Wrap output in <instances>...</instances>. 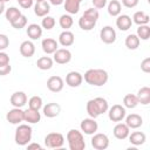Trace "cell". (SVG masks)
Listing matches in <instances>:
<instances>
[{
	"instance_id": "e0dca14e",
	"label": "cell",
	"mask_w": 150,
	"mask_h": 150,
	"mask_svg": "<svg viewBox=\"0 0 150 150\" xmlns=\"http://www.w3.org/2000/svg\"><path fill=\"white\" fill-rule=\"evenodd\" d=\"M41 120V114L39 112V110H34V109H26L23 110V121L30 123V124H35L38 122H40Z\"/></svg>"
},
{
	"instance_id": "7402d4cb",
	"label": "cell",
	"mask_w": 150,
	"mask_h": 150,
	"mask_svg": "<svg viewBox=\"0 0 150 150\" xmlns=\"http://www.w3.org/2000/svg\"><path fill=\"white\" fill-rule=\"evenodd\" d=\"M75 41V38H74V34L70 32V30H63L60 35H59V42L61 46L63 47H69L74 43Z\"/></svg>"
},
{
	"instance_id": "f5cc1de1",
	"label": "cell",
	"mask_w": 150,
	"mask_h": 150,
	"mask_svg": "<svg viewBox=\"0 0 150 150\" xmlns=\"http://www.w3.org/2000/svg\"><path fill=\"white\" fill-rule=\"evenodd\" d=\"M1 1H4V2H7V1H9V0H1Z\"/></svg>"
},
{
	"instance_id": "2e32d148",
	"label": "cell",
	"mask_w": 150,
	"mask_h": 150,
	"mask_svg": "<svg viewBox=\"0 0 150 150\" xmlns=\"http://www.w3.org/2000/svg\"><path fill=\"white\" fill-rule=\"evenodd\" d=\"M131 25H132V20H131V18L129 15H127V14H122V15L120 14V15H117L116 26H117V28L120 30L125 32V30H128V29L131 28Z\"/></svg>"
},
{
	"instance_id": "1f68e13d",
	"label": "cell",
	"mask_w": 150,
	"mask_h": 150,
	"mask_svg": "<svg viewBox=\"0 0 150 150\" xmlns=\"http://www.w3.org/2000/svg\"><path fill=\"white\" fill-rule=\"evenodd\" d=\"M123 104L125 108H129V109H134L137 107L138 104V98L136 95L134 94H127L124 97H123Z\"/></svg>"
},
{
	"instance_id": "d4e9b609",
	"label": "cell",
	"mask_w": 150,
	"mask_h": 150,
	"mask_svg": "<svg viewBox=\"0 0 150 150\" xmlns=\"http://www.w3.org/2000/svg\"><path fill=\"white\" fill-rule=\"evenodd\" d=\"M63 2H64V9L68 14H76L79 13L82 0H64Z\"/></svg>"
},
{
	"instance_id": "ab89813d",
	"label": "cell",
	"mask_w": 150,
	"mask_h": 150,
	"mask_svg": "<svg viewBox=\"0 0 150 150\" xmlns=\"http://www.w3.org/2000/svg\"><path fill=\"white\" fill-rule=\"evenodd\" d=\"M11 25H12V27L15 28V29H21V28L26 27V25H27V18L21 14V15H20L14 22H12Z\"/></svg>"
},
{
	"instance_id": "ffe728a7",
	"label": "cell",
	"mask_w": 150,
	"mask_h": 150,
	"mask_svg": "<svg viewBox=\"0 0 150 150\" xmlns=\"http://www.w3.org/2000/svg\"><path fill=\"white\" fill-rule=\"evenodd\" d=\"M49 11H50V6H49V4L47 2V0L39 1V2H36L35 6H34V13H35V15H38V16H40V18H43V16L48 15Z\"/></svg>"
},
{
	"instance_id": "836d02e7",
	"label": "cell",
	"mask_w": 150,
	"mask_h": 150,
	"mask_svg": "<svg viewBox=\"0 0 150 150\" xmlns=\"http://www.w3.org/2000/svg\"><path fill=\"white\" fill-rule=\"evenodd\" d=\"M59 23H60V27H61V28H63L64 30H68V29L73 26L74 20H73V18H71L70 14H63V15L60 16Z\"/></svg>"
},
{
	"instance_id": "8d00e7d4",
	"label": "cell",
	"mask_w": 150,
	"mask_h": 150,
	"mask_svg": "<svg viewBox=\"0 0 150 150\" xmlns=\"http://www.w3.org/2000/svg\"><path fill=\"white\" fill-rule=\"evenodd\" d=\"M28 107L30 109H34V110H39L40 108H42V98L38 95L35 96H32L28 101Z\"/></svg>"
},
{
	"instance_id": "603a6c76",
	"label": "cell",
	"mask_w": 150,
	"mask_h": 150,
	"mask_svg": "<svg viewBox=\"0 0 150 150\" xmlns=\"http://www.w3.org/2000/svg\"><path fill=\"white\" fill-rule=\"evenodd\" d=\"M125 124L130 128V129H137L143 124V120L139 115L137 114H130L127 116L125 118Z\"/></svg>"
},
{
	"instance_id": "f1b7e54d",
	"label": "cell",
	"mask_w": 150,
	"mask_h": 150,
	"mask_svg": "<svg viewBox=\"0 0 150 150\" xmlns=\"http://www.w3.org/2000/svg\"><path fill=\"white\" fill-rule=\"evenodd\" d=\"M121 11H122V5L118 0H111L109 4H108V13L109 15L111 16H117L121 14Z\"/></svg>"
},
{
	"instance_id": "30bf717a",
	"label": "cell",
	"mask_w": 150,
	"mask_h": 150,
	"mask_svg": "<svg viewBox=\"0 0 150 150\" xmlns=\"http://www.w3.org/2000/svg\"><path fill=\"white\" fill-rule=\"evenodd\" d=\"M6 120L11 124H20L23 121V110L21 108L11 109L6 115Z\"/></svg>"
},
{
	"instance_id": "e575fe53",
	"label": "cell",
	"mask_w": 150,
	"mask_h": 150,
	"mask_svg": "<svg viewBox=\"0 0 150 150\" xmlns=\"http://www.w3.org/2000/svg\"><path fill=\"white\" fill-rule=\"evenodd\" d=\"M87 112H88V115L91 117V118H96V117H98L101 114H100V110H98V108H97V105H96V103H95V101L94 100H89L88 102H87Z\"/></svg>"
},
{
	"instance_id": "9c48e42d",
	"label": "cell",
	"mask_w": 150,
	"mask_h": 150,
	"mask_svg": "<svg viewBox=\"0 0 150 150\" xmlns=\"http://www.w3.org/2000/svg\"><path fill=\"white\" fill-rule=\"evenodd\" d=\"M71 60V53L67 48H57L54 52V61L59 64H66Z\"/></svg>"
},
{
	"instance_id": "484cf974",
	"label": "cell",
	"mask_w": 150,
	"mask_h": 150,
	"mask_svg": "<svg viewBox=\"0 0 150 150\" xmlns=\"http://www.w3.org/2000/svg\"><path fill=\"white\" fill-rule=\"evenodd\" d=\"M137 98H138V103L146 105L150 103V88L149 87H142L138 93H137Z\"/></svg>"
},
{
	"instance_id": "83f0119b",
	"label": "cell",
	"mask_w": 150,
	"mask_h": 150,
	"mask_svg": "<svg viewBox=\"0 0 150 150\" xmlns=\"http://www.w3.org/2000/svg\"><path fill=\"white\" fill-rule=\"evenodd\" d=\"M139 42H141V40L136 34H129L125 38V47L128 49H131V50L137 49L139 47Z\"/></svg>"
},
{
	"instance_id": "7a4b0ae2",
	"label": "cell",
	"mask_w": 150,
	"mask_h": 150,
	"mask_svg": "<svg viewBox=\"0 0 150 150\" xmlns=\"http://www.w3.org/2000/svg\"><path fill=\"white\" fill-rule=\"evenodd\" d=\"M32 134L33 130L28 124H19V127L15 130L14 141L18 145L25 146L32 141Z\"/></svg>"
},
{
	"instance_id": "7bdbcfd3",
	"label": "cell",
	"mask_w": 150,
	"mask_h": 150,
	"mask_svg": "<svg viewBox=\"0 0 150 150\" xmlns=\"http://www.w3.org/2000/svg\"><path fill=\"white\" fill-rule=\"evenodd\" d=\"M141 69L144 73H150V57H145L141 62Z\"/></svg>"
},
{
	"instance_id": "4dcf8cb0",
	"label": "cell",
	"mask_w": 150,
	"mask_h": 150,
	"mask_svg": "<svg viewBox=\"0 0 150 150\" xmlns=\"http://www.w3.org/2000/svg\"><path fill=\"white\" fill-rule=\"evenodd\" d=\"M95 25H96V21H94V20H91L89 18H86L83 15L79 19V26L83 30H91L95 27Z\"/></svg>"
},
{
	"instance_id": "d590c367",
	"label": "cell",
	"mask_w": 150,
	"mask_h": 150,
	"mask_svg": "<svg viewBox=\"0 0 150 150\" xmlns=\"http://www.w3.org/2000/svg\"><path fill=\"white\" fill-rule=\"evenodd\" d=\"M136 35L139 38V40H148L150 38V27L148 25H141V26H138Z\"/></svg>"
},
{
	"instance_id": "ee69618b",
	"label": "cell",
	"mask_w": 150,
	"mask_h": 150,
	"mask_svg": "<svg viewBox=\"0 0 150 150\" xmlns=\"http://www.w3.org/2000/svg\"><path fill=\"white\" fill-rule=\"evenodd\" d=\"M11 70H12V67H11V64H9V63L0 66V76H5V75L9 74V73H11Z\"/></svg>"
},
{
	"instance_id": "f35d334b",
	"label": "cell",
	"mask_w": 150,
	"mask_h": 150,
	"mask_svg": "<svg viewBox=\"0 0 150 150\" xmlns=\"http://www.w3.org/2000/svg\"><path fill=\"white\" fill-rule=\"evenodd\" d=\"M55 23H56V21H55V19H54L53 16H49V15H46V16H43V19H42V22H41V26H42V28H45V29H47V30H49V29H52V28H54V26H55Z\"/></svg>"
},
{
	"instance_id": "c3c4849f",
	"label": "cell",
	"mask_w": 150,
	"mask_h": 150,
	"mask_svg": "<svg viewBox=\"0 0 150 150\" xmlns=\"http://www.w3.org/2000/svg\"><path fill=\"white\" fill-rule=\"evenodd\" d=\"M33 1H34V0H18L19 5H20L22 8H25V9L30 8V7L33 6Z\"/></svg>"
},
{
	"instance_id": "5bb4252c",
	"label": "cell",
	"mask_w": 150,
	"mask_h": 150,
	"mask_svg": "<svg viewBox=\"0 0 150 150\" xmlns=\"http://www.w3.org/2000/svg\"><path fill=\"white\" fill-rule=\"evenodd\" d=\"M61 111V107L59 103H55V102H50V103H47L45 107H43V115L48 118H54L56 117Z\"/></svg>"
},
{
	"instance_id": "f907efd6",
	"label": "cell",
	"mask_w": 150,
	"mask_h": 150,
	"mask_svg": "<svg viewBox=\"0 0 150 150\" xmlns=\"http://www.w3.org/2000/svg\"><path fill=\"white\" fill-rule=\"evenodd\" d=\"M63 1H64V0H49V2H50L52 5H54V6H59V5L63 4Z\"/></svg>"
},
{
	"instance_id": "3957f363",
	"label": "cell",
	"mask_w": 150,
	"mask_h": 150,
	"mask_svg": "<svg viewBox=\"0 0 150 150\" xmlns=\"http://www.w3.org/2000/svg\"><path fill=\"white\" fill-rule=\"evenodd\" d=\"M67 141L70 150H83L86 148V142L81 131L76 129H70L67 132Z\"/></svg>"
},
{
	"instance_id": "d6986e66",
	"label": "cell",
	"mask_w": 150,
	"mask_h": 150,
	"mask_svg": "<svg viewBox=\"0 0 150 150\" xmlns=\"http://www.w3.org/2000/svg\"><path fill=\"white\" fill-rule=\"evenodd\" d=\"M41 47H42V50L46 54H54V52L57 49L59 45H57L56 40H54L52 38H46V39L42 40Z\"/></svg>"
},
{
	"instance_id": "ac0fdd59",
	"label": "cell",
	"mask_w": 150,
	"mask_h": 150,
	"mask_svg": "<svg viewBox=\"0 0 150 150\" xmlns=\"http://www.w3.org/2000/svg\"><path fill=\"white\" fill-rule=\"evenodd\" d=\"M20 54L23 56V57H32L35 53V46L32 41L27 40V41H23L21 45H20Z\"/></svg>"
},
{
	"instance_id": "277c9868",
	"label": "cell",
	"mask_w": 150,
	"mask_h": 150,
	"mask_svg": "<svg viewBox=\"0 0 150 150\" xmlns=\"http://www.w3.org/2000/svg\"><path fill=\"white\" fill-rule=\"evenodd\" d=\"M64 144V137L60 132H49L45 137V145L50 149L62 148Z\"/></svg>"
},
{
	"instance_id": "681fc988",
	"label": "cell",
	"mask_w": 150,
	"mask_h": 150,
	"mask_svg": "<svg viewBox=\"0 0 150 150\" xmlns=\"http://www.w3.org/2000/svg\"><path fill=\"white\" fill-rule=\"evenodd\" d=\"M27 149H28V150H32V149H39V150H41L42 146H41L39 143H30V144L28 143V144H27Z\"/></svg>"
},
{
	"instance_id": "d6a6232c",
	"label": "cell",
	"mask_w": 150,
	"mask_h": 150,
	"mask_svg": "<svg viewBox=\"0 0 150 150\" xmlns=\"http://www.w3.org/2000/svg\"><path fill=\"white\" fill-rule=\"evenodd\" d=\"M5 15H6L7 21H8L9 23H12V22H14V21L21 15V11H20L19 8H16V7H9V8L6 9Z\"/></svg>"
},
{
	"instance_id": "52a82bcc",
	"label": "cell",
	"mask_w": 150,
	"mask_h": 150,
	"mask_svg": "<svg viewBox=\"0 0 150 150\" xmlns=\"http://www.w3.org/2000/svg\"><path fill=\"white\" fill-rule=\"evenodd\" d=\"M80 128H81V131H83L86 135H94L98 129V124L95 121V118L89 117V118L82 120Z\"/></svg>"
},
{
	"instance_id": "f546056e",
	"label": "cell",
	"mask_w": 150,
	"mask_h": 150,
	"mask_svg": "<svg viewBox=\"0 0 150 150\" xmlns=\"http://www.w3.org/2000/svg\"><path fill=\"white\" fill-rule=\"evenodd\" d=\"M53 62H54V60L52 57H49V56H42V57L38 59L36 66L41 70H48V69H50L53 67Z\"/></svg>"
},
{
	"instance_id": "4fadbf2b",
	"label": "cell",
	"mask_w": 150,
	"mask_h": 150,
	"mask_svg": "<svg viewBox=\"0 0 150 150\" xmlns=\"http://www.w3.org/2000/svg\"><path fill=\"white\" fill-rule=\"evenodd\" d=\"M9 101L14 108H22L27 103V95L23 91H15L12 94Z\"/></svg>"
},
{
	"instance_id": "816d5d0a",
	"label": "cell",
	"mask_w": 150,
	"mask_h": 150,
	"mask_svg": "<svg viewBox=\"0 0 150 150\" xmlns=\"http://www.w3.org/2000/svg\"><path fill=\"white\" fill-rule=\"evenodd\" d=\"M5 11H6V9H5V2L0 0V14H2Z\"/></svg>"
},
{
	"instance_id": "bcb514c9",
	"label": "cell",
	"mask_w": 150,
	"mask_h": 150,
	"mask_svg": "<svg viewBox=\"0 0 150 150\" xmlns=\"http://www.w3.org/2000/svg\"><path fill=\"white\" fill-rule=\"evenodd\" d=\"M7 63H9V56H8V54L5 53V52H2V50H0V66L7 64Z\"/></svg>"
},
{
	"instance_id": "8992f818",
	"label": "cell",
	"mask_w": 150,
	"mask_h": 150,
	"mask_svg": "<svg viewBox=\"0 0 150 150\" xmlns=\"http://www.w3.org/2000/svg\"><path fill=\"white\" fill-rule=\"evenodd\" d=\"M108 117L112 122H121L125 117V108L121 104H114L108 109Z\"/></svg>"
},
{
	"instance_id": "cb8c5ba5",
	"label": "cell",
	"mask_w": 150,
	"mask_h": 150,
	"mask_svg": "<svg viewBox=\"0 0 150 150\" xmlns=\"http://www.w3.org/2000/svg\"><path fill=\"white\" fill-rule=\"evenodd\" d=\"M128 137H129V142H130L131 144L136 145V146L142 145V144L146 141V136H145V134L142 132V131H134V132L129 134Z\"/></svg>"
},
{
	"instance_id": "6da1fadb",
	"label": "cell",
	"mask_w": 150,
	"mask_h": 150,
	"mask_svg": "<svg viewBox=\"0 0 150 150\" xmlns=\"http://www.w3.org/2000/svg\"><path fill=\"white\" fill-rule=\"evenodd\" d=\"M83 77L88 84L94 87H102L108 82L109 75L104 69H88Z\"/></svg>"
},
{
	"instance_id": "44dd1931",
	"label": "cell",
	"mask_w": 150,
	"mask_h": 150,
	"mask_svg": "<svg viewBox=\"0 0 150 150\" xmlns=\"http://www.w3.org/2000/svg\"><path fill=\"white\" fill-rule=\"evenodd\" d=\"M26 33H27L29 39L38 40L42 36V28L38 23H30V25H28V27L26 29Z\"/></svg>"
},
{
	"instance_id": "b9f144b4",
	"label": "cell",
	"mask_w": 150,
	"mask_h": 150,
	"mask_svg": "<svg viewBox=\"0 0 150 150\" xmlns=\"http://www.w3.org/2000/svg\"><path fill=\"white\" fill-rule=\"evenodd\" d=\"M9 46V39L6 34H0V50H5Z\"/></svg>"
},
{
	"instance_id": "7c38bea8",
	"label": "cell",
	"mask_w": 150,
	"mask_h": 150,
	"mask_svg": "<svg viewBox=\"0 0 150 150\" xmlns=\"http://www.w3.org/2000/svg\"><path fill=\"white\" fill-rule=\"evenodd\" d=\"M64 82L60 76H50L47 80V88L53 93H59L63 89Z\"/></svg>"
},
{
	"instance_id": "8fae6325",
	"label": "cell",
	"mask_w": 150,
	"mask_h": 150,
	"mask_svg": "<svg viewBox=\"0 0 150 150\" xmlns=\"http://www.w3.org/2000/svg\"><path fill=\"white\" fill-rule=\"evenodd\" d=\"M82 81H83V76L79 71H69L66 75V83H67V86H69L71 88L80 87Z\"/></svg>"
},
{
	"instance_id": "9a60e30c",
	"label": "cell",
	"mask_w": 150,
	"mask_h": 150,
	"mask_svg": "<svg viewBox=\"0 0 150 150\" xmlns=\"http://www.w3.org/2000/svg\"><path fill=\"white\" fill-rule=\"evenodd\" d=\"M112 132L117 139H125L130 134V128L125 123H117L114 127Z\"/></svg>"
},
{
	"instance_id": "f6af8a7d",
	"label": "cell",
	"mask_w": 150,
	"mask_h": 150,
	"mask_svg": "<svg viewBox=\"0 0 150 150\" xmlns=\"http://www.w3.org/2000/svg\"><path fill=\"white\" fill-rule=\"evenodd\" d=\"M122 5L127 8H134L138 5V0H122Z\"/></svg>"
},
{
	"instance_id": "4316f807",
	"label": "cell",
	"mask_w": 150,
	"mask_h": 150,
	"mask_svg": "<svg viewBox=\"0 0 150 150\" xmlns=\"http://www.w3.org/2000/svg\"><path fill=\"white\" fill-rule=\"evenodd\" d=\"M132 21H134L136 25H138V26H141V25H148L149 21H150V16H149L145 12L138 11V12H136V13L134 14Z\"/></svg>"
},
{
	"instance_id": "db71d44e",
	"label": "cell",
	"mask_w": 150,
	"mask_h": 150,
	"mask_svg": "<svg viewBox=\"0 0 150 150\" xmlns=\"http://www.w3.org/2000/svg\"><path fill=\"white\" fill-rule=\"evenodd\" d=\"M35 1H36V2H39V1H43V0H35Z\"/></svg>"
},
{
	"instance_id": "5b68a950",
	"label": "cell",
	"mask_w": 150,
	"mask_h": 150,
	"mask_svg": "<svg viewBox=\"0 0 150 150\" xmlns=\"http://www.w3.org/2000/svg\"><path fill=\"white\" fill-rule=\"evenodd\" d=\"M91 146L96 150H105L109 146V138L105 134H94L91 137Z\"/></svg>"
},
{
	"instance_id": "74e56055",
	"label": "cell",
	"mask_w": 150,
	"mask_h": 150,
	"mask_svg": "<svg viewBox=\"0 0 150 150\" xmlns=\"http://www.w3.org/2000/svg\"><path fill=\"white\" fill-rule=\"evenodd\" d=\"M94 101H95V103H96V105H97L101 115L108 111L109 105H108V102H107L105 98H103V97H96V98H94Z\"/></svg>"
},
{
	"instance_id": "ba28073f",
	"label": "cell",
	"mask_w": 150,
	"mask_h": 150,
	"mask_svg": "<svg viewBox=\"0 0 150 150\" xmlns=\"http://www.w3.org/2000/svg\"><path fill=\"white\" fill-rule=\"evenodd\" d=\"M100 38L104 43L111 45L116 41V32L111 26H104L100 32Z\"/></svg>"
},
{
	"instance_id": "7dc6e473",
	"label": "cell",
	"mask_w": 150,
	"mask_h": 150,
	"mask_svg": "<svg viewBox=\"0 0 150 150\" xmlns=\"http://www.w3.org/2000/svg\"><path fill=\"white\" fill-rule=\"evenodd\" d=\"M91 2L94 5V8L96 9H101L107 5V0H91Z\"/></svg>"
},
{
	"instance_id": "60d3db41",
	"label": "cell",
	"mask_w": 150,
	"mask_h": 150,
	"mask_svg": "<svg viewBox=\"0 0 150 150\" xmlns=\"http://www.w3.org/2000/svg\"><path fill=\"white\" fill-rule=\"evenodd\" d=\"M83 16L89 18V19H91V20H94V21H97L100 14H98V11H97L96 8H88L87 11H84Z\"/></svg>"
}]
</instances>
